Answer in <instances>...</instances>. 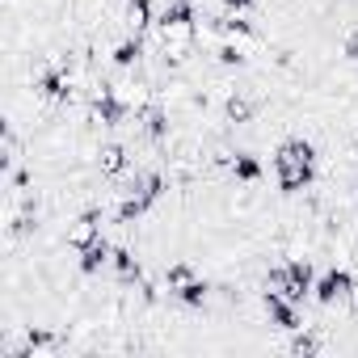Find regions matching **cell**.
I'll return each mask as SVG.
<instances>
[{"instance_id":"obj_4","label":"cell","mask_w":358,"mask_h":358,"mask_svg":"<svg viewBox=\"0 0 358 358\" xmlns=\"http://www.w3.org/2000/svg\"><path fill=\"white\" fill-rule=\"evenodd\" d=\"M160 190H164V177H160V173H143V177H135V186L127 190V203L118 207V220H122V224L139 220V215L160 199Z\"/></svg>"},{"instance_id":"obj_18","label":"cell","mask_w":358,"mask_h":358,"mask_svg":"<svg viewBox=\"0 0 358 358\" xmlns=\"http://www.w3.org/2000/svg\"><path fill=\"white\" fill-rule=\"evenodd\" d=\"M249 114H253V106L245 97H228V118L232 122H249Z\"/></svg>"},{"instance_id":"obj_14","label":"cell","mask_w":358,"mask_h":358,"mask_svg":"<svg viewBox=\"0 0 358 358\" xmlns=\"http://www.w3.org/2000/svg\"><path fill=\"white\" fill-rule=\"evenodd\" d=\"M139 55H143V43H139V34H135V38L118 43V51H114V64H118V68H131Z\"/></svg>"},{"instance_id":"obj_23","label":"cell","mask_w":358,"mask_h":358,"mask_svg":"<svg viewBox=\"0 0 358 358\" xmlns=\"http://www.w3.org/2000/svg\"><path fill=\"white\" fill-rule=\"evenodd\" d=\"M345 55H350V59H358V34H354V38L345 43Z\"/></svg>"},{"instance_id":"obj_22","label":"cell","mask_w":358,"mask_h":358,"mask_svg":"<svg viewBox=\"0 0 358 358\" xmlns=\"http://www.w3.org/2000/svg\"><path fill=\"white\" fill-rule=\"evenodd\" d=\"M291 350H295V354H312V350H316V337H299Z\"/></svg>"},{"instance_id":"obj_24","label":"cell","mask_w":358,"mask_h":358,"mask_svg":"<svg viewBox=\"0 0 358 358\" xmlns=\"http://www.w3.org/2000/svg\"><path fill=\"white\" fill-rule=\"evenodd\" d=\"M224 5H228V9H249L253 0H224Z\"/></svg>"},{"instance_id":"obj_3","label":"cell","mask_w":358,"mask_h":358,"mask_svg":"<svg viewBox=\"0 0 358 358\" xmlns=\"http://www.w3.org/2000/svg\"><path fill=\"white\" fill-rule=\"evenodd\" d=\"M160 34H164V47H177V51L190 43V34H194V5L190 0H173L160 13Z\"/></svg>"},{"instance_id":"obj_16","label":"cell","mask_w":358,"mask_h":358,"mask_svg":"<svg viewBox=\"0 0 358 358\" xmlns=\"http://www.w3.org/2000/svg\"><path fill=\"white\" fill-rule=\"evenodd\" d=\"M127 17H131L135 30H143L152 22V0H127Z\"/></svg>"},{"instance_id":"obj_11","label":"cell","mask_w":358,"mask_h":358,"mask_svg":"<svg viewBox=\"0 0 358 358\" xmlns=\"http://www.w3.org/2000/svg\"><path fill=\"white\" fill-rule=\"evenodd\" d=\"M101 173H106V177H122V173H127V152H122L118 143H106V148H101Z\"/></svg>"},{"instance_id":"obj_6","label":"cell","mask_w":358,"mask_h":358,"mask_svg":"<svg viewBox=\"0 0 358 358\" xmlns=\"http://www.w3.org/2000/svg\"><path fill=\"white\" fill-rule=\"evenodd\" d=\"M266 316H270L278 329H299V312H295V299H287L282 291H266Z\"/></svg>"},{"instance_id":"obj_15","label":"cell","mask_w":358,"mask_h":358,"mask_svg":"<svg viewBox=\"0 0 358 358\" xmlns=\"http://www.w3.org/2000/svg\"><path fill=\"white\" fill-rule=\"evenodd\" d=\"M114 270H118L122 282H135V278H139V262H135L127 249H114Z\"/></svg>"},{"instance_id":"obj_12","label":"cell","mask_w":358,"mask_h":358,"mask_svg":"<svg viewBox=\"0 0 358 358\" xmlns=\"http://www.w3.org/2000/svg\"><path fill=\"white\" fill-rule=\"evenodd\" d=\"M232 177H236V182H257V177H262V164H257V156L241 152V156L232 160Z\"/></svg>"},{"instance_id":"obj_10","label":"cell","mask_w":358,"mask_h":358,"mask_svg":"<svg viewBox=\"0 0 358 358\" xmlns=\"http://www.w3.org/2000/svg\"><path fill=\"white\" fill-rule=\"evenodd\" d=\"M38 93H43V97H51V101H68L72 85H68V76H64L59 68H51V72H43V76H38Z\"/></svg>"},{"instance_id":"obj_20","label":"cell","mask_w":358,"mask_h":358,"mask_svg":"<svg viewBox=\"0 0 358 358\" xmlns=\"http://www.w3.org/2000/svg\"><path fill=\"white\" fill-rule=\"evenodd\" d=\"M220 30H224V34H249V22H241V17H228V22H220Z\"/></svg>"},{"instance_id":"obj_5","label":"cell","mask_w":358,"mask_h":358,"mask_svg":"<svg viewBox=\"0 0 358 358\" xmlns=\"http://www.w3.org/2000/svg\"><path fill=\"white\" fill-rule=\"evenodd\" d=\"M350 295H354L350 270L333 266V270H324V274L316 278V299H320V303H341V299H350Z\"/></svg>"},{"instance_id":"obj_13","label":"cell","mask_w":358,"mask_h":358,"mask_svg":"<svg viewBox=\"0 0 358 358\" xmlns=\"http://www.w3.org/2000/svg\"><path fill=\"white\" fill-rule=\"evenodd\" d=\"M173 295H177V299H182V303H190V308H203V299H207V282H199V278H190L186 287H177Z\"/></svg>"},{"instance_id":"obj_17","label":"cell","mask_w":358,"mask_h":358,"mask_svg":"<svg viewBox=\"0 0 358 358\" xmlns=\"http://www.w3.org/2000/svg\"><path fill=\"white\" fill-rule=\"evenodd\" d=\"M164 278H169V287L177 291V287H186V282L194 278V270H190L186 262H177V266H169V274H164Z\"/></svg>"},{"instance_id":"obj_19","label":"cell","mask_w":358,"mask_h":358,"mask_svg":"<svg viewBox=\"0 0 358 358\" xmlns=\"http://www.w3.org/2000/svg\"><path fill=\"white\" fill-rule=\"evenodd\" d=\"M164 131H169V122H164V114H160V110H152V114H148V135H152V139H160Z\"/></svg>"},{"instance_id":"obj_2","label":"cell","mask_w":358,"mask_h":358,"mask_svg":"<svg viewBox=\"0 0 358 358\" xmlns=\"http://www.w3.org/2000/svg\"><path fill=\"white\" fill-rule=\"evenodd\" d=\"M270 287H274V291H282L287 299L303 303V295H312V291H316V274H312V262L295 257V262H287L282 270H270Z\"/></svg>"},{"instance_id":"obj_7","label":"cell","mask_w":358,"mask_h":358,"mask_svg":"<svg viewBox=\"0 0 358 358\" xmlns=\"http://www.w3.org/2000/svg\"><path fill=\"white\" fill-rule=\"evenodd\" d=\"M97 236H101V215H97V211H85V215L68 228V245H72V249H85V245H93Z\"/></svg>"},{"instance_id":"obj_8","label":"cell","mask_w":358,"mask_h":358,"mask_svg":"<svg viewBox=\"0 0 358 358\" xmlns=\"http://www.w3.org/2000/svg\"><path fill=\"white\" fill-rule=\"evenodd\" d=\"M93 110H97V118H101L106 127H118V122H122V114H127V101H122L118 93L101 89V97L93 101Z\"/></svg>"},{"instance_id":"obj_9","label":"cell","mask_w":358,"mask_h":358,"mask_svg":"<svg viewBox=\"0 0 358 358\" xmlns=\"http://www.w3.org/2000/svg\"><path fill=\"white\" fill-rule=\"evenodd\" d=\"M110 262H114V249H110L101 236H97L93 245H85V249H80V270H85V274H97V270H101V266H110Z\"/></svg>"},{"instance_id":"obj_1","label":"cell","mask_w":358,"mask_h":358,"mask_svg":"<svg viewBox=\"0 0 358 358\" xmlns=\"http://www.w3.org/2000/svg\"><path fill=\"white\" fill-rule=\"evenodd\" d=\"M274 173H278L282 190H303L316 173V148L308 139H287L274 156Z\"/></svg>"},{"instance_id":"obj_21","label":"cell","mask_w":358,"mask_h":358,"mask_svg":"<svg viewBox=\"0 0 358 358\" xmlns=\"http://www.w3.org/2000/svg\"><path fill=\"white\" fill-rule=\"evenodd\" d=\"M220 59H224V64H241V59H245V55H241V51H236V47H220Z\"/></svg>"}]
</instances>
